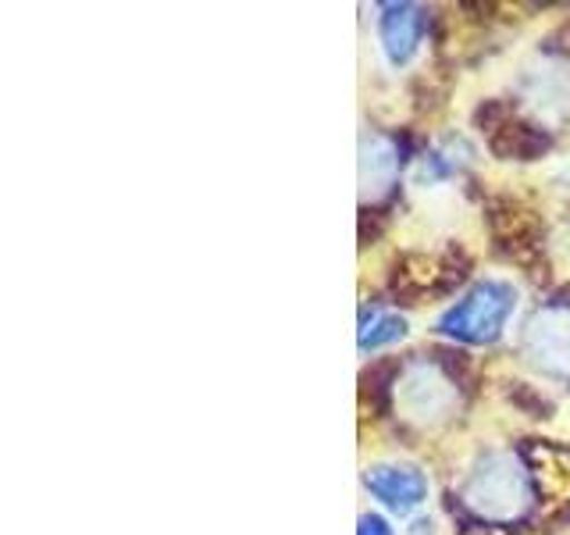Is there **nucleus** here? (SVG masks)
<instances>
[{"instance_id":"nucleus-2","label":"nucleus","mask_w":570,"mask_h":535,"mask_svg":"<svg viewBox=\"0 0 570 535\" xmlns=\"http://www.w3.org/2000/svg\"><path fill=\"white\" fill-rule=\"evenodd\" d=\"M361 535H389V528L379 522V517H364V532Z\"/></svg>"},{"instance_id":"nucleus-1","label":"nucleus","mask_w":570,"mask_h":535,"mask_svg":"<svg viewBox=\"0 0 570 535\" xmlns=\"http://www.w3.org/2000/svg\"><path fill=\"white\" fill-rule=\"evenodd\" d=\"M385 43H389L392 58H396V61H403L406 54L414 50V43H417V18L410 14V8L396 11L385 22Z\"/></svg>"}]
</instances>
